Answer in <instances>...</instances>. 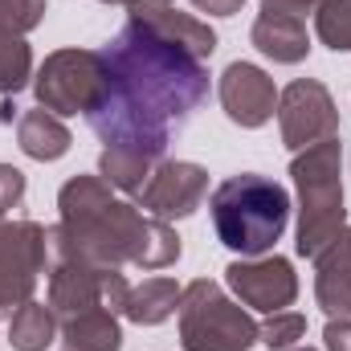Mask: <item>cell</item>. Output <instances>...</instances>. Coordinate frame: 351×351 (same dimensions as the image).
I'll use <instances>...</instances> for the list:
<instances>
[{
	"label": "cell",
	"mask_w": 351,
	"mask_h": 351,
	"mask_svg": "<svg viewBox=\"0 0 351 351\" xmlns=\"http://www.w3.org/2000/svg\"><path fill=\"white\" fill-rule=\"evenodd\" d=\"M208 98V74L180 41L131 21L98 49L90 127L102 143L135 156H164Z\"/></svg>",
	"instance_id": "cell-1"
},
{
	"label": "cell",
	"mask_w": 351,
	"mask_h": 351,
	"mask_svg": "<svg viewBox=\"0 0 351 351\" xmlns=\"http://www.w3.org/2000/svg\"><path fill=\"white\" fill-rule=\"evenodd\" d=\"M217 237L233 254H265L290 221V196L282 184L265 176H233L213 196Z\"/></svg>",
	"instance_id": "cell-2"
}]
</instances>
